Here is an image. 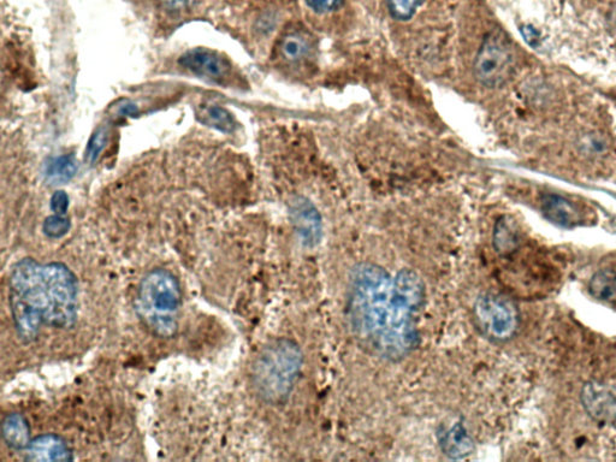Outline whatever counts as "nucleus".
<instances>
[{
  "label": "nucleus",
  "instance_id": "1",
  "mask_svg": "<svg viewBox=\"0 0 616 462\" xmlns=\"http://www.w3.org/2000/svg\"><path fill=\"white\" fill-rule=\"evenodd\" d=\"M425 284L416 271L389 274L382 266L359 264L348 289V317L357 339L371 353L398 361L418 346V315Z\"/></svg>",
  "mask_w": 616,
  "mask_h": 462
},
{
  "label": "nucleus",
  "instance_id": "2",
  "mask_svg": "<svg viewBox=\"0 0 616 462\" xmlns=\"http://www.w3.org/2000/svg\"><path fill=\"white\" fill-rule=\"evenodd\" d=\"M9 304L17 336L31 343L44 327H75L79 318V281L68 265L25 258L10 271Z\"/></svg>",
  "mask_w": 616,
  "mask_h": 462
},
{
  "label": "nucleus",
  "instance_id": "3",
  "mask_svg": "<svg viewBox=\"0 0 616 462\" xmlns=\"http://www.w3.org/2000/svg\"><path fill=\"white\" fill-rule=\"evenodd\" d=\"M182 288L173 272L156 268L142 277L135 311L142 325L159 339H171L180 327Z\"/></svg>",
  "mask_w": 616,
  "mask_h": 462
},
{
  "label": "nucleus",
  "instance_id": "4",
  "mask_svg": "<svg viewBox=\"0 0 616 462\" xmlns=\"http://www.w3.org/2000/svg\"><path fill=\"white\" fill-rule=\"evenodd\" d=\"M304 364V354L296 343L278 339L266 345L252 367V387L266 404L278 405L293 392Z\"/></svg>",
  "mask_w": 616,
  "mask_h": 462
},
{
  "label": "nucleus",
  "instance_id": "5",
  "mask_svg": "<svg viewBox=\"0 0 616 462\" xmlns=\"http://www.w3.org/2000/svg\"><path fill=\"white\" fill-rule=\"evenodd\" d=\"M476 327L487 339L506 342L517 334L520 316L511 300L496 294H483L473 305Z\"/></svg>",
  "mask_w": 616,
  "mask_h": 462
},
{
  "label": "nucleus",
  "instance_id": "6",
  "mask_svg": "<svg viewBox=\"0 0 616 462\" xmlns=\"http://www.w3.org/2000/svg\"><path fill=\"white\" fill-rule=\"evenodd\" d=\"M514 52L506 35L493 32L485 37L475 65L476 79L488 88L501 87L514 73Z\"/></svg>",
  "mask_w": 616,
  "mask_h": 462
},
{
  "label": "nucleus",
  "instance_id": "7",
  "mask_svg": "<svg viewBox=\"0 0 616 462\" xmlns=\"http://www.w3.org/2000/svg\"><path fill=\"white\" fill-rule=\"evenodd\" d=\"M181 67L192 74L204 77L218 84H225L231 74V63L216 51L195 49L180 58Z\"/></svg>",
  "mask_w": 616,
  "mask_h": 462
},
{
  "label": "nucleus",
  "instance_id": "8",
  "mask_svg": "<svg viewBox=\"0 0 616 462\" xmlns=\"http://www.w3.org/2000/svg\"><path fill=\"white\" fill-rule=\"evenodd\" d=\"M586 412L604 423H616V384L592 382L582 394Z\"/></svg>",
  "mask_w": 616,
  "mask_h": 462
},
{
  "label": "nucleus",
  "instance_id": "9",
  "mask_svg": "<svg viewBox=\"0 0 616 462\" xmlns=\"http://www.w3.org/2000/svg\"><path fill=\"white\" fill-rule=\"evenodd\" d=\"M25 460L27 461H71L74 460V453L67 441L56 434H44L32 438L31 443L25 449Z\"/></svg>",
  "mask_w": 616,
  "mask_h": 462
},
{
  "label": "nucleus",
  "instance_id": "10",
  "mask_svg": "<svg viewBox=\"0 0 616 462\" xmlns=\"http://www.w3.org/2000/svg\"><path fill=\"white\" fill-rule=\"evenodd\" d=\"M294 227L305 245L315 246L321 240L322 222L316 207L310 201L296 199L290 210Z\"/></svg>",
  "mask_w": 616,
  "mask_h": 462
},
{
  "label": "nucleus",
  "instance_id": "11",
  "mask_svg": "<svg viewBox=\"0 0 616 462\" xmlns=\"http://www.w3.org/2000/svg\"><path fill=\"white\" fill-rule=\"evenodd\" d=\"M315 49V38L305 29H290L277 45L278 56L288 64L304 63L313 56Z\"/></svg>",
  "mask_w": 616,
  "mask_h": 462
},
{
  "label": "nucleus",
  "instance_id": "12",
  "mask_svg": "<svg viewBox=\"0 0 616 462\" xmlns=\"http://www.w3.org/2000/svg\"><path fill=\"white\" fill-rule=\"evenodd\" d=\"M541 210L548 221L560 227L572 228L582 224L584 213L579 207L558 194H546L541 199Z\"/></svg>",
  "mask_w": 616,
  "mask_h": 462
},
{
  "label": "nucleus",
  "instance_id": "13",
  "mask_svg": "<svg viewBox=\"0 0 616 462\" xmlns=\"http://www.w3.org/2000/svg\"><path fill=\"white\" fill-rule=\"evenodd\" d=\"M3 440L7 446L14 450H22L28 447L31 443V426L28 420L21 413H10L3 419L2 424Z\"/></svg>",
  "mask_w": 616,
  "mask_h": 462
},
{
  "label": "nucleus",
  "instance_id": "14",
  "mask_svg": "<svg viewBox=\"0 0 616 462\" xmlns=\"http://www.w3.org/2000/svg\"><path fill=\"white\" fill-rule=\"evenodd\" d=\"M495 250L502 256H511L520 246V234L511 218L502 217L497 221L494 230Z\"/></svg>",
  "mask_w": 616,
  "mask_h": 462
},
{
  "label": "nucleus",
  "instance_id": "15",
  "mask_svg": "<svg viewBox=\"0 0 616 462\" xmlns=\"http://www.w3.org/2000/svg\"><path fill=\"white\" fill-rule=\"evenodd\" d=\"M589 290L594 298L616 304V269L604 268L591 277Z\"/></svg>",
  "mask_w": 616,
  "mask_h": 462
},
{
  "label": "nucleus",
  "instance_id": "16",
  "mask_svg": "<svg viewBox=\"0 0 616 462\" xmlns=\"http://www.w3.org/2000/svg\"><path fill=\"white\" fill-rule=\"evenodd\" d=\"M77 173V163L73 156H61L51 159L46 165L45 176L52 185L68 183Z\"/></svg>",
  "mask_w": 616,
  "mask_h": 462
},
{
  "label": "nucleus",
  "instance_id": "17",
  "mask_svg": "<svg viewBox=\"0 0 616 462\" xmlns=\"http://www.w3.org/2000/svg\"><path fill=\"white\" fill-rule=\"evenodd\" d=\"M201 122L223 133H231L235 129V121L230 112L216 105L209 106L203 111Z\"/></svg>",
  "mask_w": 616,
  "mask_h": 462
},
{
  "label": "nucleus",
  "instance_id": "18",
  "mask_svg": "<svg viewBox=\"0 0 616 462\" xmlns=\"http://www.w3.org/2000/svg\"><path fill=\"white\" fill-rule=\"evenodd\" d=\"M446 446L447 454L460 456L461 454L469 453L472 447L470 437L466 435V431L460 426H455L444 437L443 443Z\"/></svg>",
  "mask_w": 616,
  "mask_h": 462
},
{
  "label": "nucleus",
  "instance_id": "19",
  "mask_svg": "<svg viewBox=\"0 0 616 462\" xmlns=\"http://www.w3.org/2000/svg\"><path fill=\"white\" fill-rule=\"evenodd\" d=\"M424 0H387L390 15L398 21L411 20Z\"/></svg>",
  "mask_w": 616,
  "mask_h": 462
},
{
  "label": "nucleus",
  "instance_id": "20",
  "mask_svg": "<svg viewBox=\"0 0 616 462\" xmlns=\"http://www.w3.org/2000/svg\"><path fill=\"white\" fill-rule=\"evenodd\" d=\"M109 130L105 127H100L97 132L92 135L90 141H88L86 150V161L90 164H94L98 161L100 154L104 151L106 142H108Z\"/></svg>",
  "mask_w": 616,
  "mask_h": 462
},
{
  "label": "nucleus",
  "instance_id": "21",
  "mask_svg": "<svg viewBox=\"0 0 616 462\" xmlns=\"http://www.w3.org/2000/svg\"><path fill=\"white\" fill-rule=\"evenodd\" d=\"M44 234L50 239H61L68 234L70 230V221L68 218L59 215H53L46 218L43 225Z\"/></svg>",
  "mask_w": 616,
  "mask_h": 462
},
{
  "label": "nucleus",
  "instance_id": "22",
  "mask_svg": "<svg viewBox=\"0 0 616 462\" xmlns=\"http://www.w3.org/2000/svg\"><path fill=\"white\" fill-rule=\"evenodd\" d=\"M307 7L316 14L333 13L340 8L342 0H305Z\"/></svg>",
  "mask_w": 616,
  "mask_h": 462
},
{
  "label": "nucleus",
  "instance_id": "23",
  "mask_svg": "<svg viewBox=\"0 0 616 462\" xmlns=\"http://www.w3.org/2000/svg\"><path fill=\"white\" fill-rule=\"evenodd\" d=\"M50 204L51 210L55 212V215L65 216L69 207V197L67 193L58 191L52 195Z\"/></svg>",
  "mask_w": 616,
  "mask_h": 462
},
{
  "label": "nucleus",
  "instance_id": "24",
  "mask_svg": "<svg viewBox=\"0 0 616 462\" xmlns=\"http://www.w3.org/2000/svg\"><path fill=\"white\" fill-rule=\"evenodd\" d=\"M165 7L171 10H180L191 5L194 0H163Z\"/></svg>",
  "mask_w": 616,
  "mask_h": 462
},
{
  "label": "nucleus",
  "instance_id": "25",
  "mask_svg": "<svg viewBox=\"0 0 616 462\" xmlns=\"http://www.w3.org/2000/svg\"><path fill=\"white\" fill-rule=\"evenodd\" d=\"M121 114L124 116L136 115L138 114V108L132 104L124 105Z\"/></svg>",
  "mask_w": 616,
  "mask_h": 462
}]
</instances>
